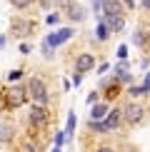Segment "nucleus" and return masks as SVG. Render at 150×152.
Returning <instances> with one entry per match:
<instances>
[{"instance_id": "obj_25", "label": "nucleus", "mask_w": 150, "mask_h": 152, "mask_svg": "<svg viewBox=\"0 0 150 152\" xmlns=\"http://www.w3.org/2000/svg\"><path fill=\"white\" fill-rule=\"evenodd\" d=\"M88 102L95 105V102H98V92H90V95H88Z\"/></svg>"}, {"instance_id": "obj_11", "label": "nucleus", "mask_w": 150, "mask_h": 152, "mask_svg": "<svg viewBox=\"0 0 150 152\" xmlns=\"http://www.w3.org/2000/svg\"><path fill=\"white\" fill-rule=\"evenodd\" d=\"M108 102H95L90 110V120H105V115H108Z\"/></svg>"}, {"instance_id": "obj_5", "label": "nucleus", "mask_w": 150, "mask_h": 152, "mask_svg": "<svg viewBox=\"0 0 150 152\" xmlns=\"http://www.w3.org/2000/svg\"><path fill=\"white\" fill-rule=\"evenodd\" d=\"M28 122L33 125V127H43V125H48V110H45V105H33V107H30Z\"/></svg>"}, {"instance_id": "obj_16", "label": "nucleus", "mask_w": 150, "mask_h": 152, "mask_svg": "<svg viewBox=\"0 0 150 152\" xmlns=\"http://www.w3.org/2000/svg\"><path fill=\"white\" fill-rule=\"evenodd\" d=\"M118 92H120V82H110V87H108V90H105V97H108V100H112V97H118Z\"/></svg>"}, {"instance_id": "obj_21", "label": "nucleus", "mask_w": 150, "mask_h": 152, "mask_svg": "<svg viewBox=\"0 0 150 152\" xmlns=\"http://www.w3.org/2000/svg\"><path fill=\"white\" fill-rule=\"evenodd\" d=\"M118 58H120V60H125V58H128V48H125V45H120V48H118Z\"/></svg>"}, {"instance_id": "obj_23", "label": "nucleus", "mask_w": 150, "mask_h": 152, "mask_svg": "<svg viewBox=\"0 0 150 152\" xmlns=\"http://www.w3.org/2000/svg\"><path fill=\"white\" fill-rule=\"evenodd\" d=\"M8 77H10V80H20V77H23V70H12Z\"/></svg>"}, {"instance_id": "obj_15", "label": "nucleus", "mask_w": 150, "mask_h": 152, "mask_svg": "<svg viewBox=\"0 0 150 152\" xmlns=\"http://www.w3.org/2000/svg\"><path fill=\"white\" fill-rule=\"evenodd\" d=\"M133 42H135V45H140V48H145L148 33H145V30H138V33H133Z\"/></svg>"}, {"instance_id": "obj_29", "label": "nucleus", "mask_w": 150, "mask_h": 152, "mask_svg": "<svg viewBox=\"0 0 150 152\" xmlns=\"http://www.w3.org/2000/svg\"><path fill=\"white\" fill-rule=\"evenodd\" d=\"M145 87H150V72H145V82H143Z\"/></svg>"}, {"instance_id": "obj_20", "label": "nucleus", "mask_w": 150, "mask_h": 152, "mask_svg": "<svg viewBox=\"0 0 150 152\" xmlns=\"http://www.w3.org/2000/svg\"><path fill=\"white\" fill-rule=\"evenodd\" d=\"M62 142H65V132H58L55 135V147H62Z\"/></svg>"}, {"instance_id": "obj_24", "label": "nucleus", "mask_w": 150, "mask_h": 152, "mask_svg": "<svg viewBox=\"0 0 150 152\" xmlns=\"http://www.w3.org/2000/svg\"><path fill=\"white\" fill-rule=\"evenodd\" d=\"M58 20H60V15H58V12H53V15H48V23H50V25H55Z\"/></svg>"}, {"instance_id": "obj_2", "label": "nucleus", "mask_w": 150, "mask_h": 152, "mask_svg": "<svg viewBox=\"0 0 150 152\" xmlns=\"http://www.w3.org/2000/svg\"><path fill=\"white\" fill-rule=\"evenodd\" d=\"M70 37H73V28H60L58 33H50V35L45 37V42H43V53H45V58L53 55V48L62 45V42L70 40Z\"/></svg>"}, {"instance_id": "obj_18", "label": "nucleus", "mask_w": 150, "mask_h": 152, "mask_svg": "<svg viewBox=\"0 0 150 152\" xmlns=\"http://www.w3.org/2000/svg\"><path fill=\"white\" fill-rule=\"evenodd\" d=\"M75 132V112H68V137Z\"/></svg>"}, {"instance_id": "obj_14", "label": "nucleus", "mask_w": 150, "mask_h": 152, "mask_svg": "<svg viewBox=\"0 0 150 152\" xmlns=\"http://www.w3.org/2000/svg\"><path fill=\"white\" fill-rule=\"evenodd\" d=\"M12 135H15V132H12L10 125H0V142H10Z\"/></svg>"}, {"instance_id": "obj_9", "label": "nucleus", "mask_w": 150, "mask_h": 152, "mask_svg": "<svg viewBox=\"0 0 150 152\" xmlns=\"http://www.w3.org/2000/svg\"><path fill=\"white\" fill-rule=\"evenodd\" d=\"M10 28H12V33H15L18 37H23V35H30V30H33V23H28V20H12L10 23Z\"/></svg>"}, {"instance_id": "obj_28", "label": "nucleus", "mask_w": 150, "mask_h": 152, "mask_svg": "<svg viewBox=\"0 0 150 152\" xmlns=\"http://www.w3.org/2000/svg\"><path fill=\"white\" fill-rule=\"evenodd\" d=\"M95 152H115V150H112V147H98Z\"/></svg>"}, {"instance_id": "obj_7", "label": "nucleus", "mask_w": 150, "mask_h": 152, "mask_svg": "<svg viewBox=\"0 0 150 152\" xmlns=\"http://www.w3.org/2000/svg\"><path fill=\"white\" fill-rule=\"evenodd\" d=\"M105 127H108V132H112V130H118L120 127V122H123V110L120 107H115V110H110L108 115H105Z\"/></svg>"}, {"instance_id": "obj_6", "label": "nucleus", "mask_w": 150, "mask_h": 152, "mask_svg": "<svg viewBox=\"0 0 150 152\" xmlns=\"http://www.w3.org/2000/svg\"><path fill=\"white\" fill-rule=\"evenodd\" d=\"M65 3V10H68V18L75 23H80V20H85V8L83 5H78L75 0H62Z\"/></svg>"}, {"instance_id": "obj_3", "label": "nucleus", "mask_w": 150, "mask_h": 152, "mask_svg": "<svg viewBox=\"0 0 150 152\" xmlns=\"http://www.w3.org/2000/svg\"><path fill=\"white\" fill-rule=\"evenodd\" d=\"M28 95L35 100V105H45L48 102V87L40 77H30L28 80Z\"/></svg>"}, {"instance_id": "obj_10", "label": "nucleus", "mask_w": 150, "mask_h": 152, "mask_svg": "<svg viewBox=\"0 0 150 152\" xmlns=\"http://www.w3.org/2000/svg\"><path fill=\"white\" fill-rule=\"evenodd\" d=\"M103 20H105V25H108V30H110V33H120V30L125 28L123 15H105Z\"/></svg>"}, {"instance_id": "obj_32", "label": "nucleus", "mask_w": 150, "mask_h": 152, "mask_svg": "<svg viewBox=\"0 0 150 152\" xmlns=\"http://www.w3.org/2000/svg\"><path fill=\"white\" fill-rule=\"evenodd\" d=\"M3 48H5V37L0 35V50H3Z\"/></svg>"}, {"instance_id": "obj_26", "label": "nucleus", "mask_w": 150, "mask_h": 152, "mask_svg": "<svg viewBox=\"0 0 150 152\" xmlns=\"http://www.w3.org/2000/svg\"><path fill=\"white\" fill-rule=\"evenodd\" d=\"M80 80H83V72H75V77H73V82H75V85H80Z\"/></svg>"}, {"instance_id": "obj_17", "label": "nucleus", "mask_w": 150, "mask_h": 152, "mask_svg": "<svg viewBox=\"0 0 150 152\" xmlns=\"http://www.w3.org/2000/svg\"><path fill=\"white\" fill-rule=\"evenodd\" d=\"M128 92L133 95V97H143V95H148V92H150V87H145V85H140V87H130Z\"/></svg>"}, {"instance_id": "obj_1", "label": "nucleus", "mask_w": 150, "mask_h": 152, "mask_svg": "<svg viewBox=\"0 0 150 152\" xmlns=\"http://www.w3.org/2000/svg\"><path fill=\"white\" fill-rule=\"evenodd\" d=\"M25 100H28V87H23V85L5 87V92H3V107L5 110H18V107L25 105Z\"/></svg>"}, {"instance_id": "obj_33", "label": "nucleus", "mask_w": 150, "mask_h": 152, "mask_svg": "<svg viewBox=\"0 0 150 152\" xmlns=\"http://www.w3.org/2000/svg\"><path fill=\"white\" fill-rule=\"evenodd\" d=\"M53 152H62V150H60V147H55V150H53Z\"/></svg>"}, {"instance_id": "obj_13", "label": "nucleus", "mask_w": 150, "mask_h": 152, "mask_svg": "<svg viewBox=\"0 0 150 152\" xmlns=\"http://www.w3.org/2000/svg\"><path fill=\"white\" fill-rule=\"evenodd\" d=\"M95 37H98V40H108V37H110V30H108V25H105V20H100V23H98V28H95Z\"/></svg>"}, {"instance_id": "obj_34", "label": "nucleus", "mask_w": 150, "mask_h": 152, "mask_svg": "<svg viewBox=\"0 0 150 152\" xmlns=\"http://www.w3.org/2000/svg\"><path fill=\"white\" fill-rule=\"evenodd\" d=\"M148 30H150V25H148Z\"/></svg>"}, {"instance_id": "obj_22", "label": "nucleus", "mask_w": 150, "mask_h": 152, "mask_svg": "<svg viewBox=\"0 0 150 152\" xmlns=\"http://www.w3.org/2000/svg\"><path fill=\"white\" fill-rule=\"evenodd\" d=\"M93 10L100 15V10H103V0H93Z\"/></svg>"}, {"instance_id": "obj_30", "label": "nucleus", "mask_w": 150, "mask_h": 152, "mask_svg": "<svg viewBox=\"0 0 150 152\" xmlns=\"http://www.w3.org/2000/svg\"><path fill=\"white\" fill-rule=\"evenodd\" d=\"M140 5H143V8H145V10H150V0H143Z\"/></svg>"}, {"instance_id": "obj_31", "label": "nucleus", "mask_w": 150, "mask_h": 152, "mask_svg": "<svg viewBox=\"0 0 150 152\" xmlns=\"http://www.w3.org/2000/svg\"><path fill=\"white\" fill-rule=\"evenodd\" d=\"M125 5H128V8H133V5H135V0H125Z\"/></svg>"}, {"instance_id": "obj_4", "label": "nucleus", "mask_w": 150, "mask_h": 152, "mask_svg": "<svg viewBox=\"0 0 150 152\" xmlns=\"http://www.w3.org/2000/svg\"><path fill=\"white\" fill-rule=\"evenodd\" d=\"M143 117H145V107L138 105V102L128 105V107L123 110V120H125L128 125H138V122H143Z\"/></svg>"}, {"instance_id": "obj_27", "label": "nucleus", "mask_w": 150, "mask_h": 152, "mask_svg": "<svg viewBox=\"0 0 150 152\" xmlns=\"http://www.w3.org/2000/svg\"><path fill=\"white\" fill-rule=\"evenodd\" d=\"M20 53H23V55H28V53H30V45H25V42H23V45H20Z\"/></svg>"}, {"instance_id": "obj_12", "label": "nucleus", "mask_w": 150, "mask_h": 152, "mask_svg": "<svg viewBox=\"0 0 150 152\" xmlns=\"http://www.w3.org/2000/svg\"><path fill=\"white\" fill-rule=\"evenodd\" d=\"M88 130L98 132V135H105V132H108V127H105L103 120H90V122H88Z\"/></svg>"}, {"instance_id": "obj_19", "label": "nucleus", "mask_w": 150, "mask_h": 152, "mask_svg": "<svg viewBox=\"0 0 150 152\" xmlns=\"http://www.w3.org/2000/svg\"><path fill=\"white\" fill-rule=\"evenodd\" d=\"M12 3V8H18V10H23V8H28L30 3H33V0H10Z\"/></svg>"}, {"instance_id": "obj_8", "label": "nucleus", "mask_w": 150, "mask_h": 152, "mask_svg": "<svg viewBox=\"0 0 150 152\" xmlns=\"http://www.w3.org/2000/svg\"><path fill=\"white\" fill-rule=\"evenodd\" d=\"M93 67H95V58H93L90 53H83L78 60H75V70L83 72V75H85V72H90Z\"/></svg>"}]
</instances>
